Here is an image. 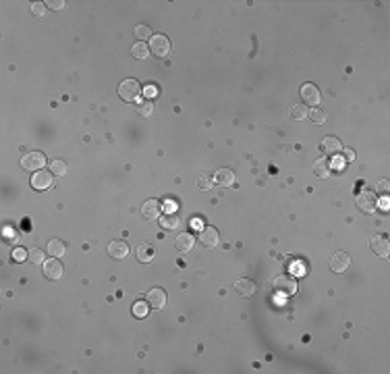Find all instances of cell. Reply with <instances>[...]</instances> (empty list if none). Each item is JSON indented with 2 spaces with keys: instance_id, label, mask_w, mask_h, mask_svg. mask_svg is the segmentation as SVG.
Returning <instances> with one entry per match:
<instances>
[{
  "instance_id": "20",
  "label": "cell",
  "mask_w": 390,
  "mask_h": 374,
  "mask_svg": "<svg viewBox=\"0 0 390 374\" xmlns=\"http://www.w3.org/2000/svg\"><path fill=\"white\" fill-rule=\"evenodd\" d=\"M48 254L52 256V258H61V256L67 254V245L61 241V239H52L48 243Z\"/></svg>"
},
{
  "instance_id": "21",
  "label": "cell",
  "mask_w": 390,
  "mask_h": 374,
  "mask_svg": "<svg viewBox=\"0 0 390 374\" xmlns=\"http://www.w3.org/2000/svg\"><path fill=\"white\" fill-rule=\"evenodd\" d=\"M131 54L137 58V61H146V58L150 56V46H146V42H137V44H133Z\"/></svg>"
},
{
  "instance_id": "23",
  "label": "cell",
  "mask_w": 390,
  "mask_h": 374,
  "mask_svg": "<svg viewBox=\"0 0 390 374\" xmlns=\"http://www.w3.org/2000/svg\"><path fill=\"white\" fill-rule=\"evenodd\" d=\"M137 258H139V262H150V260L154 258V250H152V245H139V250H137Z\"/></svg>"
},
{
  "instance_id": "27",
  "label": "cell",
  "mask_w": 390,
  "mask_h": 374,
  "mask_svg": "<svg viewBox=\"0 0 390 374\" xmlns=\"http://www.w3.org/2000/svg\"><path fill=\"white\" fill-rule=\"evenodd\" d=\"M291 116L295 121H303L305 116H307V108L303 106V104H295V106L291 108Z\"/></svg>"
},
{
  "instance_id": "4",
  "label": "cell",
  "mask_w": 390,
  "mask_h": 374,
  "mask_svg": "<svg viewBox=\"0 0 390 374\" xmlns=\"http://www.w3.org/2000/svg\"><path fill=\"white\" fill-rule=\"evenodd\" d=\"M21 167L25 171H42L46 167V156L42 152H29L21 158Z\"/></svg>"
},
{
  "instance_id": "17",
  "label": "cell",
  "mask_w": 390,
  "mask_h": 374,
  "mask_svg": "<svg viewBox=\"0 0 390 374\" xmlns=\"http://www.w3.org/2000/svg\"><path fill=\"white\" fill-rule=\"evenodd\" d=\"M214 183L220 187H233L234 185V173L231 169H218L214 175Z\"/></svg>"
},
{
  "instance_id": "33",
  "label": "cell",
  "mask_w": 390,
  "mask_h": 374,
  "mask_svg": "<svg viewBox=\"0 0 390 374\" xmlns=\"http://www.w3.org/2000/svg\"><path fill=\"white\" fill-rule=\"evenodd\" d=\"M46 6L52 8V10H63L67 6V2L65 0H50V2H46Z\"/></svg>"
},
{
  "instance_id": "2",
  "label": "cell",
  "mask_w": 390,
  "mask_h": 374,
  "mask_svg": "<svg viewBox=\"0 0 390 374\" xmlns=\"http://www.w3.org/2000/svg\"><path fill=\"white\" fill-rule=\"evenodd\" d=\"M272 287H274V291L276 293H280V295H285V297H291V295H295L297 293V280H295V277H291V275H278V277H274V280H272Z\"/></svg>"
},
{
  "instance_id": "35",
  "label": "cell",
  "mask_w": 390,
  "mask_h": 374,
  "mask_svg": "<svg viewBox=\"0 0 390 374\" xmlns=\"http://www.w3.org/2000/svg\"><path fill=\"white\" fill-rule=\"evenodd\" d=\"M27 254H29V252H25V250H17V252H15V260H17V262L25 260V258H27Z\"/></svg>"
},
{
  "instance_id": "14",
  "label": "cell",
  "mask_w": 390,
  "mask_h": 374,
  "mask_svg": "<svg viewBox=\"0 0 390 374\" xmlns=\"http://www.w3.org/2000/svg\"><path fill=\"white\" fill-rule=\"evenodd\" d=\"M320 150L324 152V154H328V156H336L338 152H342V144H340L338 137L328 135V137H324V142L320 144Z\"/></svg>"
},
{
  "instance_id": "29",
  "label": "cell",
  "mask_w": 390,
  "mask_h": 374,
  "mask_svg": "<svg viewBox=\"0 0 390 374\" xmlns=\"http://www.w3.org/2000/svg\"><path fill=\"white\" fill-rule=\"evenodd\" d=\"M135 38H139V42L150 40V38H152V29H150L148 25H137V27H135Z\"/></svg>"
},
{
  "instance_id": "36",
  "label": "cell",
  "mask_w": 390,
  "mask_h": 374,
  "mask_svg": "<svg viewBox=\"0 0 390 374\" xmlns=\"http://www.w3.org/2000/svg\"><path fill=\"white\" fill-rule=\"evenodd\" d=\"M345 158H347L349 162H353V160H355V152H353L351 148H345Z\"/></svg>"
},
{
  "instance_id": "32",
  "label": "cell",
  "mask_w": 390,
  "mask_h": 374,
  "mask_svg": "<svg viewBox=\"0 0 390 374\" xmlns=\"http://www.w3.org/2000/svg\"><path fill=\"white\" fill-rule=\"evenodd\" d=\"M46 8H48V6H46L44 2H33L31 4V15L33 17H44L46 15Z\"/></svg>"
},
{
  "instance_id": "10",
  "label": "cell",
  "mask_w": 390,
  "mask_h": 374,
  "mask_svg": "<svg viewBox=\"0 0 390 374\" xmlns=\"http://www.w3.org/2000/svg\"><path fill=\"white\" fill-rule=\"evenodd\" d=\"M141 214H144L146 220H158L162 216V204L158 200H148L141 206Z\"/></svg>"
},
{
  "instance_id": "16",
  "label": "cell",
  "mask_w": 390,
  "mask_h": 374,
  "mask_svg": "<svg viewBox=\"0 0 390 374\" xmlns=\"http://www.w3.org/2000/svg\"><path fill=\"white\" fill-rule=\"evenodd\" d=\"M108 254L112 256L114 260H123V258H127V256H129V245L125 241H121V239H116V241H112L108 245Z\"/></svg>"
},
{
  "instance_id": "26",
  "label": "cell",
  "mask_w": 390,
  "mask_h": 374,
  "mask_svg": "<svg viewBox=\"0 0 390 374\" xmlns=\"http://www.w3.org/2000/svg\"><path fill=\"white\" fill-rule=\"evenodd\" d=\"M179 225H181V220H179V216H176V214H166L162 218V227L164 229H179Z\"/></svg>"
},
{
  "instance_id": "11",
  "label": "cell",
  "mask_w": 390,
  "mask_h": 374,
  "mask_svg": "<svg viewBox=\"0 0 390 374\" xmlns=\"http://www.w3.org/2000/svg\"><path fill=\"white\" fill-rule=\"evenodd\" d=\"M220 241L218 237V231L214 227H204L202 233H199V243L204 245V248H216Z\"/></svg>"
},
{
  "instance_id": "1",
  "label": "cell",
  "mask_w": 390,
  "mask_h": 374,
  "mask_svg": "<svg viewBox=\"0 0 390 374\" xmlns=\"http://www.w3.org/2000/svg\"><path fill=\"white\" fill-rule=\"evenodd\" d=\"M141 92H144V88H141L139 81L133 79V77L121 81V86H119V96H121L123 102H137Z\"/></svg>"
},
{
  "instance_id": "30",
  "label": "cell",
  "mask_w": 390,
  "mask_h": 374,
  "mask_svg": "<svg viewBox=\"0 0 390 374\" xmlns=\"http://www.w3.org/2000/svg\"><path fill=\"white\" fill-rule=\"evenodd\" d=\"M50 171H52L54 175H58V177H63V175H67V162H63V160H54L52 165H50Z\"/></svg>"
},
{
  "instance_id": "5",
  "label": "cell",
  "mask_w": 390,
  "mask_h": 374,
  "mask_svg": "<svg viewBox=\"0 0 390 374\" xmlns=\"http://www.w3.org/2000/svg\"><path fill=\"white\" fill-rule=\"evenodd\" d=\"M52 171H38L31 177V187L33 189H38V191H46V189H50L52 187V181H54V177H52Z\"/></svg>"
},
{
  "instance_id": "18",
  "label": "cell",
  "mask_w": 390,
  "mask_h": 374,
  "mask_svg": "<svg viewBox=\"0 0 390 374\" xmlns=\"http://www.w3.org/2000/svg\"><path fill=\"white\" fill-rule=\"evenodd\" d=\"M332 167H330V160L324 156V158H317L315 162H313V173H315V177H320V179H328L330 177V171Z\"/></svg>"
},
{
  "instance_id": "3",
  "label": "cell",
  "mask_w": 390,
  "mask_h": 374,
  "mask_svg": "<svg viewBox=\"0 0 390 374\" xmlns=\"http://www.w3.org/2000/svg\"><path fill=\"white\" fill-rule=\"evenodd\" d=\"M150 52L158 58H164L170 54V40L162 33H156V36L150 38Z\"/></svg>"
},
{
  "instance_id": "9",
  "label": "cell",
  "mask_w": 390,
  "mask_h": 374,
  "mask_svg": "<svg viewBox=\"0 0 390 374\" xmlns=\"http://www.w3.org/2000/svg\"><path fill=\"white\" fill-rule=\"evenodd\" d=\"M148 303H150V308H154V310H162L164 306H166V291H164L162 287H154V289H150V293H148Z\"/></svg>"
},
{
  "instance_id": "19",
  "label": "cell",
  "mask_w": 390,
  "mask_h": 374,
  "mask_svg": "<svg viewBox=\"0 0 390 374\" xmlns=\"http://www.w3.org/2000/svg\"><path fill=\"white\" fill-rule=\"evenodd\" d=\"M234 289H237V293L243 295V297H251L255 293V283L249 279H239L237 283H234Z\"/></svg>"
},
{
  "instance_id": "6",
  "label": "cell",
  "mask_w": 390,
  "mask_h": 374,
  "mask_svg": "<svg viewBox=\"0 0 390 374\" xmlns=\"http://www.w3.org/2000/svg\"><path fill=\"white\" fill-rule=\"evenodd\" d=\"M357 208L365 214H374L376 208H378V200H376V193L372 191H361L357 195Z\"/></svg>"
},
{
  "instance_id": "28",
  "label": "cell",
  "mask_w": 390,
  "mask_h": 374,
  "mask_svg": "<svg viewBox=\"0 0 390 374\" xmlns=\"http://www.w3.org/2000/svg\"><path fill=\"white\" fill-rule=\"evenodd\" d=\"M212 185H214V181H212V177H208V175H197V187L202 191L206 189H212Z\"/></svg>"
},
{
  "instance_id": "15",
  "label": "cell",
  "mask_w": 390,
  "mask_h": 374,
  "mask_svg": "<svg viewBox=\"0 0 390 374\" xmlns=\"http://www.w3.org/2000/svg\"><path fill=\"white\" fill-rule=\"evenodd\" d=\"M174 245H176V250H179L181 254H189L195 248V237L191 235V233H181V235L176 237Z\"/></svg>"
},
{
  "instance_id": "31",
  "label": "cell",
  "mask_w": 390,
  "mask_h": 374,
  "mask_svg": "<svg viewBox=\"0 0 390 374\" xmlns=\"http://www.w3.org/2000/svg\"><path fill=\"white\" fill-rule=\"evenodd\" d=\"M148 310H150V303H144V301H137L133 306V314H135V316H139V318H144L148 314Z\"/></svg>"
},
{
  "instance_id": "37",
  "label": "cell",
  "mask_w": 390,
  "mask_h": 374,
  "mask_svg": "<svg viewBox=\"0 0 390 374\" xmlns=\"http://www.w3.org/2000/svg\"><path fill=\"white\" fill-rule=\"evenodd\" d=\"M146 94H148V96H150V98H154V96H156V90H154V88L150 86V88L146 90Z\"/></svg>"
},
{
  "instance_id": "25",
  "label": "cell",
  "mask_w": 390,
  "mask_h": 374,
  "mask_svg": "<svg viewBox=\"0 0 390 374\" xmlns=\"http://www.w3.org/2000/svg\"><path fill=\"white\" fill-rule=\"evenodd\" d=\"M154 112V104H152V100H141V102H137V114L139 116H150Z\"/></svg>"
},
{
  "instance_id": "7",
  "label": "cell",
  "mask_w": 390,
  "mask_h": 374,
  "mask_svg": "<svg viewBox=\"0 0 390 374\" xmlns=\"http://www.w3.org/2000/svg\"><path fill=\"white\" fill-rule=\"evenodd\" d=\"M63 275H65V268H63L61 262H58V258H50V260L44 262V277L46 279L58 280V279H63Z\"/></svg>"
},
{
  "instance_id": "8",
  "label": "cell",
  "mask_w": 390,
  "mask_h": 374,
  "mask_svg": "<svg viewBox=\"0 0 390 374\" xmlns=\"http://www.w3.org/2000/svg\"><path fill=\"white\" fill-rule=\"evenodd\" d=\"M301 100H303V104H312V106H315V104L322 102V94H320V90H317V86L305 84L301 88Z\"/></svg>"
},
{
  "instance_id": "22",
  "label": "cell",
  "mask_w": 390,
  "mask_h": 374,
  "mask_svg": "<svg viewBox=\"0 0 390 374\" xmlns=\"http://www.w3.org/2000/svg\"><path fill=\"white\" fill-rule=\"evenodd\" d=\"M307 119H310L313 125H324L326 123V112L322 108H312V110H307Z\"/></svg>"
},
{
  "instance_id": "34",
  "label": "cell",
  "mask_w": 390,
  "mask_h": 374,
  "mask_svg": "<svg viewBox=\"0 0 390 374\" xmlns=\"http://www.w3.org/2000/svg\"><path fill=\"white\" fill-rule=\"evenodd\" d=\"M378 189H380V193H388V179H382L380 183H378Z\"/></svg>"
},
{
  "instance_id": "13",
  "label": "cell",
  "mask_w": 390,
  "mask_h": 374,
  "mask_svg": "<svg viewBox=\"0 0 390 374\" xmlns=\"http://www.w3.org/2000/svg\"><path fill=\"white\" fill-rule=\"evenodd\" d=\"M370 248H372V252H374L376 256H380V258H386V256L390 254V243H388V239H386V237H380V235L372 237Z\"/></svg>"
},
{
  "instance_id": "24",
  "label": "cell",
  "mask_w": 390,
  "mask_h": 374,
  "mask_svg": "<svg viewBox=\"0 0 390 374\" xmlns=\"http://www.w3.org/2000/svg\"><path fill=\"white\" fill-rule=\"evenodd\" d=\"M27 258H29V262H33V264H44V262H46V254H44L40 248H31L29 254H27Z\"/></svg>"
},
{
  "instance_id": "12",
  "label": "cell",
  "mask_w": 390,
  "mask_h": 374,
  "mask_svg": "<svg viewBox=\"0 0 390 374\" xmlns=\"http://www.w3.org/2000/svg\"><path fill=\"white\" fill-rule=\"evenodd\" d=\"M349 266H351V256L347 252H336L332 256V260H330V268L334 273H345Z\"/></svg>"
}]
</instances>
